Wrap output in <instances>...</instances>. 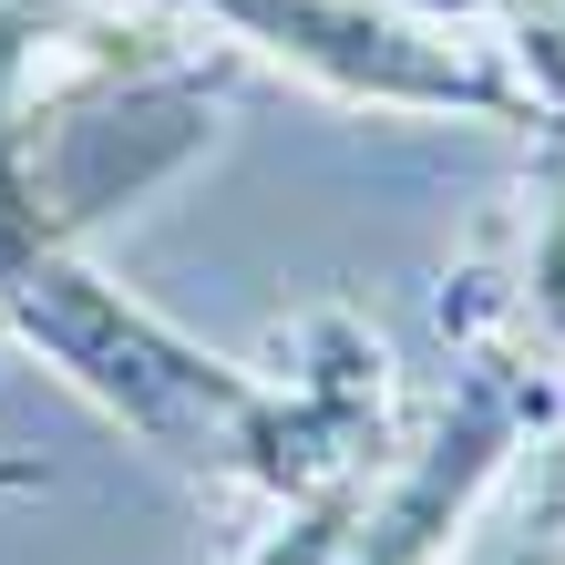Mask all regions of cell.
<instances>
[{"label":"cell","instance_id":"cell-1","mask_svg":"<svg viewBox=\"0 0 565 565\" xmlns=\"http://www.w3.org/2000/svg\"><path fill=\"white\" fill-rule=\"evenodd\" d=\"M0 329L21 350H42L62 381L83 391L114 431H135L145 452L185 462L206 483H237L247 422H257V371L206 340H185L175 319H154L135 288H114L83 257V237L31 226L0 268Z\"/></svg>","mask_w":565,"mask_h":565},{"label":"cell","instance_id":"cell-4","mask_svg":"<svg viewBox=\"0 0 565 565\" xmlns=\"http://www.w3.org/2000/svg\"><path fill=\"white\" fill-rule=\"evenodd\" d=\"M443 329L462 340V360L565 391V135L535 145L524 185L493 206V226L473 237V257L443 288Z\"/></svg>","mask_w":565,"mask_h":565},{"label":"cell","instance_id":"cell-2","mask_svg":"<svg viewBox=\"0 0 565 565\" xmlns=\"http://www.w3.org/2000/svg\"><path fill=\"white\" fill-rule=\"evenodd\" d=\"M226 62H268L298 93L350 114H422V124H504L545 145V93L504 21L422 11V0H164Z\"/></svg>","mask_w":565,"mask_h":565},{"label":"cell","instance_id":"cell-7","mask_svg":"<svg viewBox=\"0 0 565 565\" xmlns=\"http://www.w3.org/2000/svg\"><path fill=\"white\" fill-rule=\"evenodd\" d=\"M31 226H42V216H21V206H0V268H11V247L31 237Z\"/></svg>","mask_w":565,"mask_h":565},{"label":"cell","instance_id":"cell-6","mask_svg":"<svg viewBox=\"0 0 565 565\" xmlns=\"http://www.w3.org/2000/svg\"><path fill=\"white\" fill-rule=\"evenodd\" d=\"M42 483H52L42 452H0V493H42Z\"/></svg>","mask_w":565,"mask_h":565},{"label":"cell","instance_id":"cell-5","mask_svg":"<svg viewBox=\"0 0 565 565\" xmlns=\"http://www.w3.org/2000/svg\"><path fill=\"white\" fill-rule=\"evenodd\" d=\"M452 565H565V431L545 443V473L535 483L504 473V483L483 493V514H473V535H462Z\"/></svg>","mask_w":565,"mask_h":565},{"label":"cell","instance_id":"cell-3","mask_svg":"<svg viewBox=\"0 0 565 565\" xmlns=\"http://www.w3.org/2000/svg\"><path fill=\"white\" fill-rule=\"evenodd\" d=\"M391 422H402V371L360 309H309L288 329L278 371H257V422L237 452V483L257 504H309L329 483L391 473Z\"/></svg>","mask_w":565,"mask_h":565}]
</instances>
